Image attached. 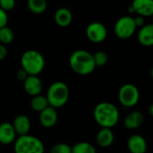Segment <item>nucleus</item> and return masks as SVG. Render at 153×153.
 Returning <instances> with one entry per match:
<instances>
[{"mask_svg":"<svg viewBox=\"0 0 153 153\" xmlns=\"http://www.w3.org/2000/svg\"><path fill=\"white\" fill-rule=\"evenodd\" d=\"M13 152L14 153H44L45 145L39 138L28 134L15 139Z\"/></svg>","mask_w":153,"mask_h":153,"instance_id":"5","label":"nucleus"},{"mask_svg":"<svg viewBox=\"0 0 153 153\" xmlns=\"http://www.w3.org/2000/svg\"><path fill=\"white\" fill-rule=\"evenodd\" d=\"M85 34L90 41L93 43H101L107 39L108 30L100 22H92L87 26Z\"/></svg>","mask_w":153,"mask_h":153,"instance_id":"8","label":"nucleus"},{"mask_svg":"<svg viewBox=\"0 0 153 153\" xmlns=\"http://www.w3.org/2000/svg\"><path fill=\"white\" fill-rule=\"evenodd\" d=\"M137 39L139 43L143 47H152L153 46V24H144L141 27Z\"/></svg>","mask_w":153,"mask_h":153,"instance_id":"17","label":"nucleus"},{"mask_svg":"<svg viewBox=\"0 0 153 153\" xmlns=\"http://www.w3.org/2000/svg\"><path fill=\"white\" fill-rule=\"evenodd\" d=\"M27 6H28V9L31 13L35 14H41L47 10L48 1L47 0H27Z\"/></svg>","mask_w":153,"mask_h":153,"instance_id":"20","label":"nucleus"},{"mask_svg":"<svg viewBox=\"0 0 153 153\" xmlns=\"http://www.w3.org/2000/svg\"><path fill=\"white\" fill-rule=\"evenodd\" d=\"M8 22V15L7 12L4 11L3 9L0 8V29L6 26Z\"/></svg>","mask_w":153,"mask_h":153,"instance_id":"26","label":"nucleus"},{"mask_svg":"<svg viewBox=\"0 0 153 153\" xmlns=\"http://www.w3.org/2000/svg\"><path fill=\"white\" fill-rule=\"evenodd\" d=\"M22 82L23 89L28 95L33 97L41 93L43 85L41 80L39 78L38 75H28Z\"/></svg>","mask_w":153,"mask_h":153,"instance_id":"11","label":"nucleus"},{"mask_svg":"<svg viewBox=\"0 0 153 153\" xmlns=\"http://www.w3.org/2000/svg\"><path fill=\"white\" fill-rule=\"evenodd\" d=\"M49 153H72V146L65 143H58L50 148Z\"/></svg>","mask_w":153,"mask_h":153,"instance_id":"24","label":"nucleus"},{"mask_svg":"<svg viewBox=\"0 0 153 153\" xmlns=\"http://www.w3.org/2000/svg\"><path fill=\"white\" fill-rule=\"evenodd\" d=\"M92 56H93V60H94L96 67L104 66L108 62V56L105 51H102V50L97 51L94 54H92Z\"/></svg>","mask_w":153,"mask_h":153,"instance_id":"23","label":"nucleus"},{"mask_svg":"<svg viewBox=\"0 0 153 153\" xmlns=\"http://www.w3.org/2000/svg\"><path fill=\"white\" fill-rule=\"evenodd\" d=\"M136 25L133 16L126 15L120 17L115 23L114 32L115 35L120 39H130L135 32Z\"/></svg>","mask_w":153,"mask_h":153,"instance_id":"7","label":"nucleus"},{"mask_svg":"<svg viewBox=\"0 0 153 153\" xmlns=\"http://www.w3.org/2000/svg\"><path fill=\"white\" fill-rule=\"evenodd\" d=\"M15 0H0V8L5 12L11 11L15 7Z\"/></svg>","mask_w":153,"mask_h":153,"instance_id":"25","label":"nucleus"},{"mask_svg":"<svg viewBox=\"0 0 153 153\" xmlns=\"http://www.w3.org/2000/svg\"><path fill=\"white\" fill-rule=\"evenodd\" d=\"M127 148L130 153H146L148 149L147 141L141 134H133L127 140Z\"/></svg>","mask_w":153,"mask_h":153,"instance_id":"12","label":"nucleus"},{"mask_svg":"<svg viewBox=\"0 0 153 153\" xmlns=\"http://www.w3.org/2000/svg\"><path fill=\"white\" fill-rule=\"evenodd\" d=\"M93 118L100 127L113 128L117 125L120 114L118 108L113 103L103 101L95 106Z\"/></svg>","mask_w":153,"mask_h":153,"instance_id":"1","label":"nucleus"},{"mask_svg":"<svg viewBox=\"0 0 153 153\" xmlns=\"http://www.w3.org/2000/svg\"><path fill=\"white\" fill-rule=\"evenodd\" d=\"M150 114H151V116L152 117L153 116V105L152 104L151 105V107H150Z\"/></svg>","mask_w":153,"mask_h":153,"instance_id":"30","label":"nucleus"},{"mask_svg":"<svg viewBox=\"0 0 153 153\" xmlns=\"http://www.w3.org/2000/svg\"><path fill=\"white\" fill-rule=\"evenodd\" d=\"M54 19L56 23L59 27H67L71 24L73 21V13L66 7H59L54 14Z\"/></svg>","mask_w":153,"mask_h":153,"instance_id":"18","label":"nucleus"},{"mask_svg":"<svg viewBox=\"0 0 153 153\" xmlns=\"http://www.w3.org/2000/svg\"><path fill=\"white\" fill-rule=\"evenodd\" d=\"M17 134L12 123L3 122L0 124V143L3 145H9L14 143Z\"/></svg>","mask_w":153,"mask_h":153,"instance_id":"13","label":"nucleus"},{"mask_svg":"<svg viewBox=\"0 0 153 153\" xmlns=\"http://www.w3.org/2000/svg\"><path fill=\"white\" fill-rule=\"evenodd\" d=\"M118 100L125 108H133L136 106L140 100L139 89L133 83L122 85L118 91Z\"/></svg>","mask_w":153,"mask_h":153,"instance_id":"6","label":"nucleus"},{"mask_svg":"<svg viewBox=\"0 0 153 153\" xmlns=\"http://www.w3.org/2000/svg\"><path fill=\"white\" fill-rule=\"evenodd\" d=\"M14 39V34L12 29L7 26H4L0 29V43L6 46L13 42Z\"/></svg>","mask_w":153,"mask_h":153,"instance_id":"22","label":"nucleus"},{"mask_svg":"<svg viewBox=\"0 0 153 153\" xmlns=\"http://www.w3.org/2000/svg\"><path fill=\"white\" fill-rule=\"evenodd\" d=\"M71 69L79 75H88L94 72L96 65L92 54L85 49H77L69 58Z\"/></svg>","mask_w":153,"mask_h":153,"instance_id":"2","label":"nucleus"},{"mask_svg":"<svg viewBox=\"0 0 153 153\" xmlns=\"http://www.w3.org/2000/svg\"><path fill=\"white\" fill-rule=\"evenodd\" d=\"M39 114V123L44 128H52L56 125L58 120V114L56 108L48 106Z\"/></svg>","mask_w":153,"mask_h":153,"instance_id":"10","label":"nucleus"},{"mask_svg":"<svg viewBox=\"0 0 153 153\" xmlns=\"http://www.w3.org/2000/svg\"><path fill=\"white\" fill-rule=\"evenodd\" d=\"M128 11L130 13L151 17L153 14V0H133Z\"/></svg>","mask_w":153,"mask_h":153,"instance_id":"9","label":"nucleus"},{"mask_svg":"<svg viewBox=\"0 0 153 153\" xmlns=\"http://www.w3.org/2000/svg\"><path fill=\"white\" fill-rule=\"evenodd\" d=\"M7 56V49L6 47L0 43V61L4 60Z\"/></svg>","mask_w":153,"mask_h":153,"instance_id":"29","label":"nucleus"},{"mask_svg":"<svg viewBox=\"0 0 153 153\" xmlns=\"http://www.w3.org/2000/svg\"><path fill=\"white\" fill-rule=\"evenodd\" d=\"M115 141V134L112 128L101 127L96 134L97 144L101 148L110 147Z\"/></svg>","mask_w":153,"mask_h":153,"instance_id":"15","label":"nucleus"},{"mask_svg":"<svg viewBox=\"0 0 153 153\" xmlns=\"http://www.w3.org/2000/svg\"><path fill=\"white\" fill-rule=\"evenodd\" d=\"M46 61L42 54L35 49L23 52L21 56V66L29 75H39L45 68Z\"/></svg>","mask_w":153,"mask_h":153,"instance_id":"3","label":"nucleus"},{"mask_svg":"<svg viewBox=\"0 0 153 153\" xmlns=\"http://www.w3.org/2000/svg\"><path fill=\"white\" fill-rule=\"evenodd\" d=\"M30 108L34 112L39 113L43 109H45L47 107H48V102L46 98V96H43L41 94L33 96L30 100Z\"/></svg>","mask_w":153,"mask_h":153,"instance_id":"19","label":"nucleus"},{"mask_svg":"<svg viewBox=\"0 0 153 153\" xmlns=\"http://www.w3.org/2000/svg\"><path fill=\"white\" fill-rule=\"evenodd\" d=\"M70 96V91L66 83L63 82H55L48 89L46 98L48 105L55 108L64 107Z\"/></svg>","mask_w":153,"mask_h":153,"instance_id":"4","label":"nucleus"},{"mask_svg":"<svg viewBox=\"0 0 153 153\" xmlns=\"http://www.w3.org/2000/svg\"><path fill=\"white\" fill-rule=\"evenodd\" d=\"M28 75H29V74H28L23 69H22V68L16 73V78H17L19 81H21V82H23V81L27 78Z\"/></svg>","mask_w":153,"mask_h":153,"instance_id":"27","label":"nucleus"},{"mask_svg":"<svg viewBox=\"0 0 153 153\" xmlns=\"http://www.w3.org/2000/svg\"><path fill=\"white\" fill-rule=\"evenodd\" d=\"M144 18L143 16H141V15H137L136 17H134V23L136 25V27H143L144 25Z\"/></svg>","mask_w":153,"mask_h":153,"instance_id":"28","label":"nucleus"},{"mask_svg":"<svg viewBox=\"0 0 153 153\" xmlns=\"http://www.w3.org/2000/svg\"><path fill=\"white\" fill-rule=\"evenodd\" d=\"M144 121V117L140 111H132L128 113L124 119V126L128 130H135L141 127Z\"/></svg>","mask_w":153,"mask_h":153,"instance_id":"16","label":"nucleus"},{"mask_svg":"<svg viewBox=\"0 0 153 153\" xmlns=\"http://www.w3.org/2000/svg\"><path fill=\"white\" fill-rule=\"evenodd\" d=\"M14 131L17 135H24L28 134L30 131L31 122L28 116L26 115H18L14 117L12 123Z\"/></svg>","mask_w":153,"mask_h":153,"instance_id":"14","label":"nucleus"},{"mask_svg":"<svg viewBox=\"0 0 153 153\" xmlns=\"http://www.w3.org/2000/svg\"><path fill=\"white\" fill-rule=\"evenodd\" d=\"M72 153H97V150L91 143L79 142L72 146Z\"/></svg>","mask_w":153,"mask_h":153,"instance_id":"21","label":"nucleus"}]
</instances>
